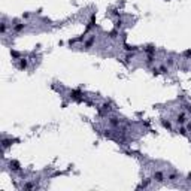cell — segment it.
I'll use <instances>...</instances> for the list:
<instances>
[{"label":"cell","mask_w":191,"mask_h":191,"mask_svg":"<svg viewBox=\"0 0 191 191\" xmlns=\"http://www.w3.org/2000/svg\"><path fill=\"white\" fill-rule=\"evenodd\" d=\"M164 179H166V175H164L163 172H155V173H154V181L161 182V181H164Z\"/></svg>","instance_id":"obj_4"},{"label":"cell","mask_w":191,"mask_h":191,"mask_svg":"<svg viewBox=\"0 0 191 191\" xmlns=\"http://www.w3.org/2000/svg\"><path fill=\"white\" fill-rule=\"evenodd\" d=\"M108 122H109L112 127H120V124H121V120H120L118 117H111V118L108 120Z\"/></svg>","instance_id":"obj_3"},{"label":"cell","mask_w":191,"mask_h":191,"mask_svg":"<svg viewBox=\"0 0 191 191\" xmlns=\"http://www.w3.org/2000/svg\"><path fill=\"white\" fill-rule=\"evenodd\" d=\"M187 113L185 112H181V113H178L176 115V122L178 124H181V125H184V124H187Z\"/></svg>","instance_id":"obj_1"},{"label":"cell","mask_w":191,"mask_h":191,"mask_svg":"<svg viewBox=\"0 0 191 191\" xmlns=\"http://www.w3.org/2000/svg\"><path fill=\"white\" fill-rule=\"evenodd\" d=\"M25 27H27V24H24V22H18V24H14L12 30H14L15 33H20V31H22Z\"/></svg>","instance_id":"obj_2"},{"label":"cell","mask_w":191,"mask_h":191,"mask_svg":"<svg viewBox=\"0 0 191 191\" xmlns=\"http://www.w3.org/2000/svg\"><path fill=\"white\" fill-rule=\"evenodd\" d=\"M18 67H20V69H25V67H27V61H25L24 58H20V64H18Z\"/></svg>","instance_id":"obj_5"}]
</instances>
